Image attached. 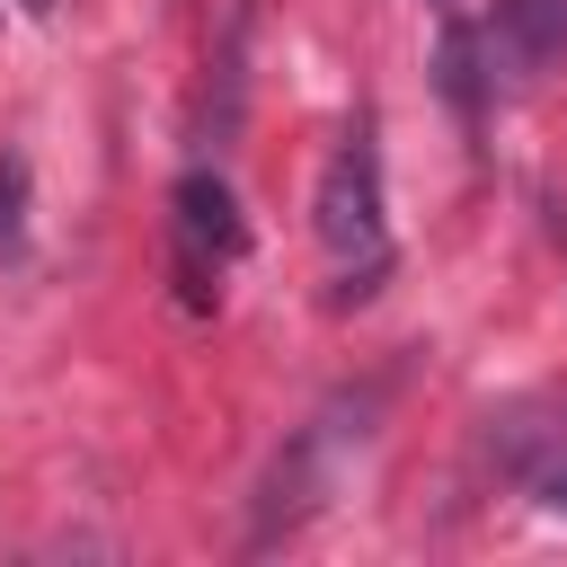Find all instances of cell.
<instances>
[{"label":"cell","mask_w":567,"mask_h":567,"mask_svg":"<svg viewBox=\"0 0 567 567\" xmlns=\"http://www.w3.org/2000/svg\"><path fill=\"white\" fill-rule=\"evenodd\" d=\"M168 230H177V301L186 310H213L230 266L248 257V221H239V195L213 177V168H186L177 195H168Z\"/></svg>","instance_id":"2"},{"label":"cell","mask_w":567,"mask_h":567,"mask_svg":"<svg viewBox=\"0 0 567 567\" xmlns=\"http://www.w3.org/2000/svg\"><path fill=\"white\" fill-rule=\"evenodd\" d=\"M310 230L337 266V301L372 292L390 275V213H381V142H372V115L346 124V142L328 151L319 168V195H310Z\"/></svg>","instance_id":"1"},{"label":"cell","mask_w":567,"mask_h":567,"mask_svg":"<svg viewBox=\"0 0 567 567\" xmlns=\"http://www.w3.org/2000/svg\"><path fill=\"white\" fill-rule=\"evenodd\" d=\"M18 9H35V18H44V9H53V0H18Z\"/></svg>","instance_id":"5"},{"label":"cell","mask_w":567,"mask_h":567,"mask_svg":"<svg viewBox=\"0 0 567 567\" xmlns=\"http://www.w3.org/2000/svg\"><path fill=\"white\" fill-rule=\"evenodd\" d=\"M478 53H487V89L540 80L549 62H567V0H496L478 27Z\"/></svg>","instance_id":"3"},{"label":"cell","mask_w":567,"mask_h":567,"mask_svg":"<svg viewBox=\"0 0 567 567\" xmlns=\"http://www.w3.org/2000/svg\"><path fill=\"white\" fill-rule=\"evenodd\" d=\"M532 496H540L549 514H567V452H558V461H540V478H532Z\"/></svg>","instance_id":"4"}]
</instances>
